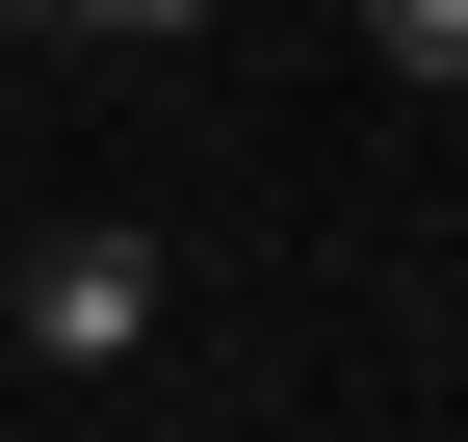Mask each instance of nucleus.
<instances>
[{
	"label": "nucleus",
	"mask_w": 468,
	"mask_h": 442,
	"mask_svg": "<svg viewBox=\"0 0 468 442\" xmlns=\"http://www.w3.org/2000/svg\"><path fill=\"white\" fill-rule=\"evenodd\" d=\"M52 26H79V52H183L208 0H52Z\"/></svg>",
	"instance_id": "obj_3"
},
{
	"label": "nucleus",
	"mask_w": 468,
	"mask_h": 442,
	"mask_svg": "<svg viewBox=\"0 0 468 442\" xmlns=\"http://www.w3.org/2000/svg\"><path fill=\"white\" fill-rule=\"evenodd\" d=\"M365 52L390 79H468V0H365Z\"/></svg>",
	"instance_id": "obj_2"
},
{
	"label": "nucleus",
	"mask_w": 468,
	"mask_h": 442,
	"mask_svg": "<svg viewBox=\"0 0 468 442\" xmlns=\"http://www.w3.org/2000/svg\"><path fill=\"white\" fill-rule=\"evenodd\" d=\"M27 364H156V235H52L27 260Z\"/></svg>",
	"instance_id": "obj_1"
}]
</instances>
